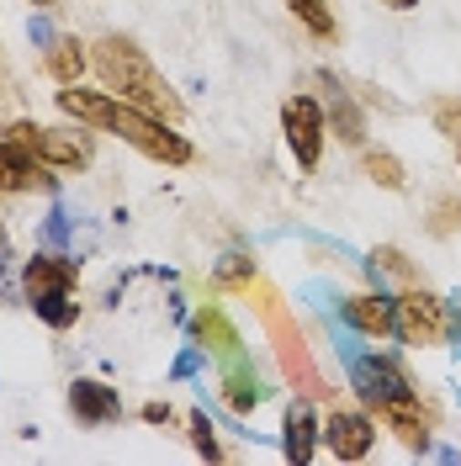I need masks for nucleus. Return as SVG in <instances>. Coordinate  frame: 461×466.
Here are the masks:
<instances>
[{
    "mask_svg": "<svg viewBox=\"0 0 461 466\" xmlns=\"http://www.w3.org/2000/svg\"><path fill=\"white\" fill-rule=\"evenodd\" d=\"M58 112L75 116L80 127H90V133H112V138H122L128 148H138L144 159H154V165H191V144H186V133H175L170 122H159V116L138 112L133 101H122V96H112V90H80V86H64L54 96Z\"/></svg>",
    "mask_w": 461,
    "mask_h": 466,
    "instance_id": "f257e3e1",
    "label": "nucleus"
},
{
    "mask_svg": "<svg viewBox=\"0 0 461 466\" xmlns=\"http://www.w3.org/2000/svg\"><path fill=\"white\" fill-rule=\"evenodd\" d=\"M90 64H96V75H101V86L112 90V96H122V101H133L138 112L159 116V122H170V127H180L186 122V106H180V96L170 90V80L149 64V54L133 43V37H122V32H107L101 43H96V54H90Z\"/></svg>",
    "mask_w": 461,
    "mask_h": 466,
    "instance_id": "f03ea898",
    "label": "nucleus"
},
{
    "mask_svg": "<svg viewBox=\"0 0 461 466\" xmlns=\"http://www.w3.org/2000/svg\"><path fill=\"white\" fill-rule=\"evenodd\" d=\"M260 313H265L271 345H276V366H282L287 387L297 392V398H308V403H329L334 387H329V377L318 371V360H313V350H308V339H302V329L292 323V313L282 308V297H276L271 287H260Z\"/></svg>",
    "mask_w": 461,
    "mask_h": 466,
    "instance_id": "7ed1b4c3",
    "label": "nucleus"
},
{
    "mask_svg": "<svg viewBox=\"0 0 461 466\" xmlns=\"http://www.w3.org/2000/svg\"><path fill=\"white\" fill-rule=\"evenodd\" d=\"M393 302H398V339L404 345L430 350V345H446V339L461 334V313L446 297H435L430 287H419V281H408V291L393 297Z\"/></svg>",
    "mask_w": 461,
    "mask_h": 466,
    "instance_id": "20e7f679",
    "label": "nucleus"
},
{
    "mask_svg": "<svg viewBox=\"0 0 461 466\" xmlns=\"http://www.w3.org/2000/svg\"><path fill=\"white\" fill-rule=\"evenodd\" d=\"M340 355H345L350 387L361 392L366 408L419 398V392H414V377L404 371V360H393V355H366V350H355V339H340Z\"/></svg>",
    "mask_w": 461,
    "mask_h": 466,
    "instance_id": "39448f33",
    "label": "nucleus"
},
{
    "mask_svg": "<svg viewBox=\"0 0 461 466\" xmlns=\"http://www.w3.org/2000/svg\"><path fill=\"white\" fill-rule=\"evenodd\" d=\"M5 144L27 148V154H37L43 165H54V170H86L90 154H96V144H90V133L80 127H43V122H27V116H16V122H5V133H0Z\"/></svg>",
    "mask_w": 461,
    "mask_h": 466,
    "instance_id": "423d86ee",
    "label": "nucleus"
},
{
    "mask_svg": "<svg viewBox=\"0 0 461 466\" xmlns=\"http://www.w3.org/2000/svg\"><path fill=\"white\" fill-rule=\"evenodd\" d=\"M282 133H287L292 159H297L302 170H318L323 138H329V116H323V106H318L313 96H287V101H282Z\"/></svg>",
    "mask_w": 461,
    "mask_h": 466,
    "instance_id": "0eeeda50",
    "label": "nucleus"
},
{
    "mask_svg": "<svg viewBox=\"0 0 461 466\" xmlns=\"http://www.w3.org/2000/svg\"><path fill=\"white\" fill-rule=\"evenodd\" d=\"M80 287V265L58 249H43L22 265V291H27V308L32 302H48V297H75Z\"/></svg>",
    "mask_w": 461,
    "mask_h": 466,
    "instance_id": "6e6552de",
    "label": "nucleus"
},
{
    "mask_svg": "<svg viewBox=\"0 0 461 466\" xmlns=\"http://www.w3.org/2000/svg\"><path fill=\"white\" fill-rule=\"evenodd\" d=\"M340 319L361 334V339H393L398 334V302L387 297V291H355L340 302Z\"/></svg>",
    "mask_w": 461,
    "mask_h": 466,
    "instance_id": "1a4fd4ad",
    "label": "nucleus"
},
{
    "mask_svg": "<svg viewBox=\"0 0 461 466\" xmlns=\"http://www.w3.org/2000/svg\"><path fill=\"white\" fill-rule=\"evenodd\" d=\"M323 445L340 456V461H366L376 445V424L366 413H350V408H334L323 419Z\"/></svg>",
    "mask_w": 461,
    "mask_h": 466,
    "instance_id": "9d476101",
    "label": "nucleus"
},
{
    "mask_svg": "<svg viewBox=\"0 0 461 466\" xmlns=\"http://www.w3.org/2000/svg\"><path fill=\"white\" fill-rule=\"evenodd\" d=\"M0 191H11V197L16 191H58V170L0 138Z\"/></svg>",
    "mask_w": 461,
    "mask_h": 466,
    "instance_id": "9b49d317",
    "label": "nucleus"
},
{
    "mask_svg": "<svg viewBox=\"0 0 461 466\" xmlns=\"http://www.w3.org/2000/svg\"><path fill=\"white\" fill-rule=\"evenodd\" d=\"M69 413L86 424V430H101V424H117L122 419V398H117V387L96 377H80L69 387Z\"/></svg>",
    "mask_w": 461,
    "mask_h": 466,
    "instance_id": "f8f14e48",
    "label": "nucleus"
},
{
    "mask_svg": "<svg viewBox=\"0 0 461 466\" xmlns=\"http://www.w3.org/2000/svg\"><path fill=\"white\" fill-rule=\"evenodd\" d=\"M318 445H323V430H318L308 398H297V403L287 408V419H282V451H287V461L308 466L318 456Z\"/></svg>",
    "mask_w": 461,
    "mask_h": 466,
    "instance_id": "ddd939ff",
    "label": "nucleus"
},
{
    "mask_svg": "<svg viewBox=\"0 0 461 466\" xmlns=\"http://www.w3.org/2000/svg\"><path fill=\"white\" fill-rule=\"evenodd\" d=\"M376 419L393 430V435L404 440L408 451H430V413L419 408V398H404V403H382L372 408Z\"/></svg>",
    "mask_w": 461,
    "mask_h": 466,
    "instance_id": "4468645a",
    "label": "nucleus"
},
{
    "mask_svg": "<svg viewBox=\"0 0 461 466\" xmlns=\"http://www.w3.org/2000/svg\"><path fill=\"white\" fill-rule=\"evenodd\" d=\"M191 339H197L202 350H212L218 360H239V355H244V339H239V329H233V323L223 319L218 308H202V313L191 319Z\"/></svg>",
    "mask_w": 461,
    "mask_h": 466,
    "instance_id": "2eb2a0df",
    "label": "nucleus"
},
{
    "mask_svg": "<svg viewBox=\"0 0 461 466\" xmlns=\"http://www.w3.org/2000/svg\"><path fill=\"white\" fill-rule=\"evenodd\" d=\"M323 116H334V138H340V144H350V148L366 144V116H361L355 96H350L340 80H329V112Z\"/></svg>",
    "mask_w": 461,
    "mask_h": 466,
    "instance_id": "dca6fc26",
    "label": "nucleus"
},
{
    "mask_svg": "<svg viewBox=\"0 0 461 466\" xmlns=\"http://www.w3.org/2000/svg\"><path fill=\"white\" fill-rule=\"evenodd\" d=\"M86 48H80V37H54L48 43V54H43V69L54 75L58 86H80L86 80Z\"/></svg>",
    "mask_w": 461,
    "mask_h": 466,
    "instance_id": "f3484780",
    "label": "nucleus"
},
{
    "mask_svg": "<svg viewBox=\"0 0 461 466\" xmlns=\"http://www.w3.org/2000/svg\"><path fill=\"white\" fill-rule=\"evenodd\" d=\"M260 381H255V371L244 366V355L239 360H229V371H223V403L233 408V413H255L260 408Z\"/></svg>",
    "mask_w": 461,
    "mask_h": 466,
    "instance_id": "a211bd4d",
    "label": "nucleus"
},
{
    "mask_svg": "<svg viewBox=\"0 0 461 466\" xmlns=\"http://www.w3.org/2000/svg\"><path fill=\"white\" fill-rule=\"evenodd\" d=\"M361 170H366V180L382 186V191H404L408 186V170H404V159H398L393 148H366L361 144Z\"/></svg>",
    "mask_w": 461,
    "mask_h": 466,
    "instance_id": "6ab92c4d",
    "label": "nucleus"
},
{
    "mask_svg": "<svg viewBox=\"0 0 461 466\" xmlns=\"http://www.w3.org/2000/svg\"><path fill=\"white\" fill-rule=\"evenodd\" d=\"M287 11H292V16H297L308 32H313L318 43H334V37H340V22H334L329 0H287Z\"/></svg>",
    "mask_w": 461,
    "mask_h": 466,
    "instance_id": "aec40b11",
    "label": "nucleus"
},
{
    "mask_svg": "<svg viewBox=\"0 0 461 466\" xmlns=\"http://www.w3.org/2000/svg\"><path fill=\"white\" fill-rule=\"evenodd\" d=\"M32 313L48 323V329L64 334V329H75V323H80V302H75V297H48V302H32Z\"/></svg>",
    "mask_w": 461,
    "mask_h": 466,
    "instance_id": "412c9836",
    "label": "nucleus"
},
{
    "mask_svg": "<svg viewBox=\"0 0 461 466\" xmlns=\"http://www.w3.org/2000/svg\"><path fill=\"white\" fill-rule=\"evenodd\" d=\"M218 281L233 287V291H250L255 287V260H250V255H223V260H218Z\"/></svg>",
    "mask_w": 461,
    "mask_h": 466,
    "instance_id": "4be33fe9",
    "label": "nucleus"
},
{
    "mask_svg": "<svg viewBox=\"0 0 461 466\" xmlns=\"http://www.w3.org/2000/svg\"><path fill=\"white\" fill-rule=\"evenodd\" d=\"M191 445H197V456H207V461H218L223 456V445H218V435H212V419H207V408H191Z\"/></svg>",
    "mask_w": 461,
    "mask_h": 466,
    "instance_id": "5701e85b",
    "label": "nucleus"
},
{
    "mask_svg": "<svg viewBox=\"0 0 461 466\" xmlns=\"http://www.w3.org/2000/svg\"><path fill=\"white\" fill-rule=\"evenodd\" d=\"M430 233H435V238H446V233H461V197H435Z\"/></svg>",
    "mask_w": 461,
    "mask_h": 466,
    "instance_id": "b1692460",
    "label": "nucleus"
},
{
    "mask_svg": "<svg viewBox=\"0 0 461 466\" xmlns=\"http://www.w3.org/2000/svg\"><path fill=\"white\" fill-rule=\"evenodd\" d=\"M430 122L451 138V144H461V101H451V96H440V101H430Z\"/></svg>",
    "mask_w": 461,
    "mask_h": 466,
    "instance_id": "393cba45",
    "label": "nucleus"
},
{
    "mask_svg": "<svg viewBox=\"0 0 461 466\" xmlns=\"http://www.w3.org/2000/svg\"><path fill=\"white\" fill-rule=\"evenodd\" d=\"M43 238H48L54 249H64V238H69V212H64V207H54V212H48V223H43Z\"/></svg>",
    "mask_w": 461,
    "mask_h": 466,
    "instance_id": "a878e982",
    "label": "nucleus"
},
{
    "mask_svg": "<svg viewBox=\"0 0 461 466\" xmlns=\"http://www.w3.org/2000/svg\"><path fill=\"white\" fill-rule=\"evenodd\" d=\"M197 371H202V345H197V350H180V355H175V371H170V377L186 381V377H197Z\"/></svg>",
    "mask_w": 461,
    "mask_h": 466,
    "instance_id": "bb28decb",
    "label": "nucleus"
},
{
    "mask_svg": "<svg viewBox=\"0 0 461 466\" xmlns=\"http://www.w3.org/2000/svg\"><path fill=\"white\" fill-rule=\"evenodd\" d=\"M11 297V238H5V228H0V302Z\"/></svg>",
    "mask_w": 461,
    "mask_h": 466,
    "instance_id": "cd10ccee",
    "label": "nucleus"
},
{
    "mask_svg": "<svg viewBox=\"0 0 461 466\" xmlns=\"http://www.w3.org/2000/svg\"><path fill=\"white\" fill-rule=\"evenodd\" d=\"M144 424H170V403H144Z\"/></svg>",
    "mask_w": 461,
    "mask_h": 466,
    "instance_id": "c85d7f7f",
    "label": "nucleus"
},
{
    "mask_svg": "<svg viewBox=\"0 0 461 466\" xmlns=\"http://www.w3.org/2000/svg\"><path fill=\"white\" fill-rule=\"evenodd\" d=\"M27 32H32V37H37V43H43V48H48V43H54V37H58V32L48 27V22H37V16H32V27H27Z\"/></svg>",
    "mask_w": 461,
    "mask_h": 466,
    "instance_id": "c756f323",
    "label": "nucleus"
},
{
    "mask_svg": "<svg viewBox=\"0 0 461 466\" xmlns=\"http://www.w3.org/2000/svg\"><path fill=\"white\" fill-rule=\"evenodd\" d=\"M387 11H419V0H382Z\"/></svg>",
    "mask_w": 461,
    "mask_h": 466,
    "instance_id": "7c9ffc66",
    "label": "nucleus"
},
{
    "mask_svg": "<svg viewBox=\"0 0 461 466\" xmlns=\"http://www.w3.org/2000/svg\"><path fill=\"white\" fill-rule=\"evenodd\" d=\"M32 5H43V11H54V5H58V0H32Z\"/></svg>",
    "mask_w": 461,
    "mask_h": 466,
    "instance_id": "2f4dec72",
    "label": "nucleus"
},
{
    "mask_svg": "<svg viewBox=\"0 0 461 466\" xmlns=\"http://www.w3.org/2000/svg\"><path fill=\"white\" fill-rule=\"evenodd\" d=\"M456 165H461V144H456Z\"/></svg>",
    "mask_w": 461,
    "mask_h": 466,
    "instance_id": "473e14b6",
    "label": "nucleus"
}]
</instances>
